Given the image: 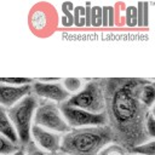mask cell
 <instances>
[{
	"instance_id": "obj_1",
	"label": "cell",
	"mask_w": 155,
	"mask_h": 155,
	"mask_svg": "<svg viewBox=\"0 0 155 155\" xmlns=\"http://www.w3.org/2000/svg\"><path fill=\"white\" fill-rule=\"evenodd\" d=\"M149 80L142 78H103L108 128L115 144L127 151L147 140L145 120L151 109L139 99L142 87Z\"/></svg>"
},
{
	"instance_id": "obj_2",
	"label": "cell",
	"mask_w": 155,
	"mask_h": 155,
	"mask_svg": "<svg viewBox=\"0 0 155 155\" xmlns=\"http://www.w3.org/2000/svg\"><path fill=\"white\" fill-rule=\"evenodd\" d=\"M110 143H114V140L108 126L70 128L62 134L58 154L98 155V153Z\"/></svg>"
},
{
	"instance_id": "obj_3",
	"label": "cell",
	"mask_w": 155,
	"mask_h": 155,
	"mask_svg": "<svg viewBox=\"0 0 155 155\" xmlns=\"http://www.w3.org/2000/svg\"><path fill=\"white\" fill-rule=\"evenodd\" d=\"M38 104L39 99L34 94L29 93L13 107L6 109L7 116L17 133L19 144L22 147H24L30 140V128Z\"/></svg>"
},
{
	"instance_id": "obj_4",
	"label": "cell",
	"mask_w": 155,
	"mask_h": 155,
	"mask_svg": "<svg viewBox=\"0 0 155 155\" xmlns=\"http://www.w3.org/2000/svg\"><path fill=\"white\" fill-rule=\"evenodd\" d=\"M64 103L93 114L104 113L105 97H104L103 78L88 80V82L78 93L70 96L69 99L65 101Z\"/></svg>"
},
{
	"instance_id": "obj_5",
	"label": "cell",
	"mask_w": 155,
	"mask_h": 155,
	"mask_svg": "<svg viewBox=\"0 0 155 155\" xmlns=\"http://www.w3.org/2000/svg\"><path fill=\"white\" fill-rule=\"evenodd\" d=\"M33 121V125L40 126L59 134H64L70 130L59 110L58 104L51 101L39 99V104L34 113Z\"/></svg>"
},
{
	"instance_id": "obj_6",
	"label": "cell",
	"mask_w": 155,
	"mask_h": 155,
	"mask_svg": "<svg viewBox=\"0 0 155 155\" xmlns=\"http://www.w3.org/2000/svg\"><path fill=\"white\" fill-rule=\"evenodd\" d=\"M59 110L70 128H81V127H91V126H105L107 117L104 113L93 114L86 111L80 108H75L68 105L65 103L58 104Z\"/></svg>"
},
{
	"instance_id": "obj_7",
	"label": "cell",
	"mask_w": 155,
	"mask_h": 155,
	"mask_svg": "<svg viewBox=\"0 0 155 155\" xmlns=\"http://www.w3.org/2000/svg\"><path fill=\"white\" fill-rule=\"evenodd\" d=\"M31 94H34L38 99L51 101L54 103H64L69 99L70 93L63 87L59 81L54 82H42L39 80H34L31 84Z\"/></svg>"
},
{
	"instance_id": "obj_8",
	"label": "cell",
	"mask_w": 155,
	"mask_h": 155,
	"mask_svg": "<svg viewBox=\"0 0 155 155\" xmlns=\"http://www.w3.org/2000/svg\"><path fill=\"white\" fill-rule=\"evenodd\" d=\"M30 139L41 149L57 154L59 151V145H61V139L62 134L48 131L46 128H42L36 125H31L30 128Z\"/></svg>"
},
{
	"instance_id": "obj_9",
	"label": "cell",
	"mask_w": 155,
	"mask_h": 155,
	"mask_svg": "<svg viewBox=\"0 0 155 155\" xmlns=\"http://www.w3.org/2000/svg\"><path fill=\"white\" fill-rule=\"evenodd\" d=\"M31 91L30 85H22V86H10L0 84V105L5 109H10L16 103H18L22 98L28 96Z\"/></svg>"
},
{
	"instance_id": "obj_10",
	"label": "cell",
	"mask_w": 155,
	"mask_h": 155,
	"mask_svg": "<svg viewBox=\"0 0 155 155\" xmlns=\"http://www.w3.org/2000/svg\"><path fill=\"white\" fill-rule=\"evenodd\" d=\"M51 10L48 8H41L38 5V8H34V11L30 15V24L33 30L38 31L40 34L41 31H46L51 29Z\"/></svg>"
},
{
	"instance_id": "obj_11",
	"label": "cell",
	"mask_w": 155,
	"mask_h": 155,
	"mask_svg": "<svg viewBox=\"0 0 155 155\" xmlns=\"http://www.w3.org/2000/svg\"><path fill=\"white\" fill-rule=\"evenodd\" d=\"M0 134L6 137L12 143H15L17 145H21L19 140H18V137H17V133H16V131H15V128H13L8 116H7V111L1 105H0Z\"/></svg>"
},
{
	"instance_id": "obj_12",
	"label": "cell",
	"mask_w": 155,
	"mask_h": 155,
	"mask_svg": "<svg viewBox=\"0 0 155 155\" xmlns=\"http://www.w3.org/2000/svg\"><path fill=\"white\" fill-rule=\"evenodd\" d=\"M139 99L140 102L148 108L151 109L154 105V101H155V87H154V82L153 81H148L140 90L139 92Z\"/></svg>"
},
{
	"instance_id": "obj_13",
	"label": "cell",
	"mask_w": 155,
	"mask_h": 155,
	"mask_svg": "<svg viewBox=\"0 0 155 155\" xmlns=\"http://www.w3.org/2000/svg\"><path fill=\"white\" fill-rule=\"evenodd\" d=\"M128 153L136 154V155H155V140L154 139L147 140V142L130 149Z\"/></svg>"
},
{
	"instance_id": "obj_14",
	"label": "cell",
	"mask_w": 155,
	"mask_h": 155,
	"mask_svg": "<svg viewBox=\"0 0 155 155\" xmlns=\"http://www.w3.org/2000/svg\"><path fill=\"white\" fill-rule=\"evenodd\" d=\"M21 147L22 145H17L11 140H8L2 134H0V155H11L16 150H18Z\"/></svg>"
},
{
	"instance_id": "obj_15",
	"label": "cell",
	"mask_w": 155,
	"mask_h": 155,
	"mask_svg": "<svg viewBox=\"0 0 155 155\" xmlns=\"http://www.w3.org/2000/svg\"><path fill=\"white\" fill-rule=\"evenodd\" d=\"M128 151L120 147L119 144H115V143H110L108 144L107 147H104L99 153L98 155H126Z\"/></svg>"
},
{
	"instance_id": "obj_16",
	"label": "cell",
	"mask_w": 155,
	"mask_h": 155,
	"mask_svg": "<svg viewBox=\"0 0 155 155\" xmlns=\"http://www.w3.org/2000/svg\"><path fill=\"white\" fill-rule=\"evenodd\" d=\"M62 85H63V87H64L69 93L79 92V91L82 88V81H81L80 79H76V78H68V79H64Z\"/></svg>"
},
{
	"instance_id": "obj_17",
	"label": "cell",
	"mask_w": 155,
	"mask_h": 155,
	"mask_svg": "<svg viewBox=\"0 0 155 155\" xmlns=\"http://www.w3.org/2000/svg\"><path fill=\"white\" fill-rule=\"evenodd\" d=\"M33 79L27 78H0V84L10 85V86H22V85H30L33 84Z\"/></svg>"
},
{
	"instance_id": "obj_18",
	"label": "cell",
	"mask_w": 155,
	"mask_h": 155,
	"mask_svg": "<svg viewBox=\"0 0 155 155\" xmlns=\"http://www.w3.org/2000/svg\"><path fill=\"white\" fill-rule=\"evenodd\" d=\"M24 148V151H25V155H56V154H52V153H48L41 148H39L31 139L23 147Z\"/></svg>"
},
{
	"instance_id": "obj_19",
	"label": "cell",
	"mask_w": 155,
	"mask_h": 155,
	"mask_svg": "<svg viewBox=\"0 0 155 155\" xmlns=\"http://www.w3.org/2000/svg\"><path fill=\"white\" fill-rule=\"evenodd\" d=\"M125 19L127 27H136L137 25V7L136 6H128L126 7L125 12Z\"/></svg>"
},
{
	"instance_id": "obj_20",
	"label": "cell",
	"mask_w": 155,
	"mask_h": 155,
	"mask_svg": "<svg viewBox=\"0 0 155 155\" xmlns=\"http://www.w3.org/2000/svg\"><path fill=\"white\" fill-rule=\"evenodd\" d=\"M91 27H102V6H91Z\"/></svg>"
},
{
	"instance_id": "obj_21",
	"label": "cell",
	"mask_w": 155,
	"mask_h": 155,
	"mask_svg": "<svg viewBox=\"0 0 155 155\" xmlns=\"http://www.w3.org/2000/svg\"><path fill=\"white\" fill-rule=\"evenodd\" d=\"M145 131H147L149 138L150 139H154V137H155V117H154L153 110L147 116V120H145Z\"/></svg>"
},
{
	"instance_id": "obj_22",
	"label": "cell",
	"mask_w": 155,
	"mask_h": 155,
	"mask_svg": "<svg viewBox=\"0 0 155 155\" xmlns=\"http://www.w3.org/2000/svg\"><path fill=\"white\" fill-rule=\"evenodd\" d=\"M115 19V7L108 6V27H114L116 22Z\"/></svg>"
},
{
	"instance_id": "obj_23",
	"label": "cell",
	"mask_w": 155,
	"mask_h": 155,
	"mask_svg": "<svg viewBox=\"0 0 155 155\" xmlns=\"http://www.w3.org/2000/svg\"><path fill=\"white\" fill-rule=\"evenodd\" d=\"M137 27H143V2L137 4Z\"/></svg>"
},
{
	"instance_id": "obj_24",
	"label": "cell",
	"mask_w": 155,
	"mask_h": 155,
	"mask_svg": "<svg viewBox=\"0 0 155 155\" xmlns=\"http://www.w3.org/2000/svg\"><path fill=\"white\" fill-rule=\"evenodd\" d=\"M149 24V2H143V27Z\"/></svg>"
},
{
	"instance_id": "obj_25",
	"label": "cell",
	"mask_w": 155,
	"mask_h": 155,
	"mask_svg": "<svg viewBox=\"0 0 155 155\" xmlns=\"http://www.w3.org/2000/svg\"><path fill=\"white\" fill-rule=\"evenodd\" d=\"M102 27H108V6H102Z\"/></svg>"
},
{
	"instance_id": "obj_26",
	"label": "cell",
	"mask_w": 155,
	"mask_h": 155,
	"mask_svg": "<svg viewBox=\"0 0 155 155\" xmlns=\"http://www.w3.org/2000/svg\"><path fill=\"white\" fill-rule=\"evenodd\" d=\"M11 155H25V151H24V148L23 147H21L18 150H16L13 154H11Z\"/></svg>"
},
{
	"instance_id": "obj_27",
	"label": "cell",
	"mask_w": 155,
	"mask_h": 155,
	"mask_svg": "<svg viewBox=\"0 0 155 155\" xmlns=\"http://www.w3.org/2000/svg\"><path fill=\"white\" fill-rule=\"evenodd\" d=\"M126 155H136V154H131V153H127Z\"/></svg>"
},
{
	"instance_id": "obj_28",
	"label": "cell",
	"mask_w": 155,
	"mask_h": 155,
	"mask_svg": "<svg viewBox=\"0 0 155 155\" xmlns=\"http://www.w3.org/2000/svg\"><path fill=\"white\" fill-rule=\"evenodd\" d=\"M57 155H62V154H57Z\"/></svg>"
}]
</instances>
